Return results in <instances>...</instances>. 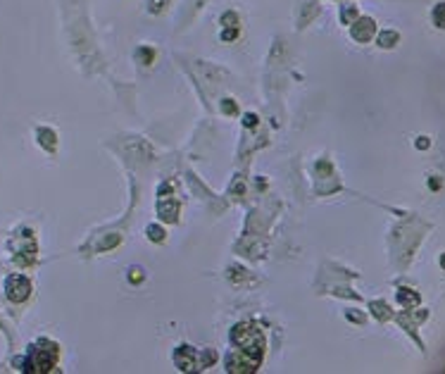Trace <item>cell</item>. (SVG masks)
Segmentation results:
<instances>
[{"label": "cell", "instance_id": "4", "mask_svg": "<svg viewBox=\"0 0 445 374\" xmlns=\"http://www.w3.org/2000/svg\"><path fill=\"white\" fill-rule=\"evenodd\" d=\"M433 24L438 29H445V3H438V5L433 7Z\"/></svg>", "mask_w": 445, "mask_h": 374}, {"label": "cell", "instance_id": "3", "mask_svg": "<svg viewBox=\"0 0 445 374\" xmlns=\"http://www.w3.org/2000/svg\"><path fill=\"white\" fill-rule=\"evenodd\" d=\"M397 300L403 305H407V307H414V305L419 303V296L414 291H407V289H403V291L397 293Z\"/></svg>", "mask_w": 445, "mask_h": 374}, {"label": "cell", "instance_id": "6", "mask_svg": "<svg viewBox=\"0 0 445 374\" xmlns=\"http://www.w3.org/2000/svg\"><path fill=\"white\" fill-rule=\"evenodd\" d=\"M431 146V141L426 139V136H419V141H417V148H421V150H424V148H429Z\"/></svg>", "mask_w": 445, "mask_h": 374}, {"label": "cell", "instance_id": "5", "mask_svg": "<svg viewBox=\"0 0 445 374\" xmlns=\"http://www.w3.org/2000/svg\"><path fill=\"white\" fill-rule=\"evenodd\" d=\"M395 41H397L395 31H384V34L379 36V46H381V48H393V46H395Z\"/></svg>", "mask_w": 445, "mask_h": 374}, {"label": "cell", "instance_id": "7", "mask_svg": "<svg viewBox=\"0 0 445 374\" xmlns=\"http://www.w3.org/2000/svg\"><path fill=\"white\" fill-rule=\"evenodd\" d=\"M440 267L445 270V255H440Z\"/></svg>", "mask_w": 445, "mask_h": 374}, {"label": "cell", "instance_id": "1", "mask_svg": "<svg viewBox=\"0 0 445 374\" xmlns=\"http://www.w3.org/2000/svg\"><path fill=\"white\" fill-rule=\"evenodd\" d=\"M7 296H10V300H14V303H21V300H27L29 298V281L24 277H10L7 279Z\"/></svg>", "mask_w": 445, "mask_h": 374}, {"label": "cell", "instance_id": "2", "mask_svg": "<svg viewBox=\"0 0 445 374\" xmlns=\"http://www.w3.org/2000/svg\"><path fill=\"white\" fill-rule=\"evenodd\" d=\"M374 31H376V27H374V19H369V17H362V19L352 27V36L362 43L369 41L371 36H374Z\"/></svg>", "mask_w": 445, "mask_h": 374}]
</instances>
